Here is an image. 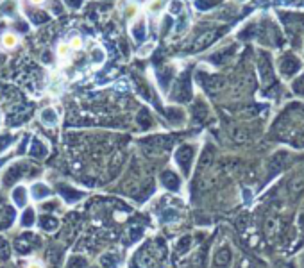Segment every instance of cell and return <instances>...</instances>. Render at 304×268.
<instances>
[{
    "mask_svg": "<svg viewBox=\"0 0 304 268\" xmlns=\"http://www.w3.org/2000/svg\"><path fill=\"white\" fill-rule=\"evenodd\" d=\"M258 70H260V77H262L263 86H265V88H269V86L272 84V82H274V79H276L269 54H262V55H260V61H258Z\"/></svg>",
    "mask_w": 304,
    "mask_h": 268,
    "instance_id": "7a4b0ae2",
    "label": "cell"
},
{
    "mask_svg": "<svg viewBox=\"0 0 304 268\" xmlns=\"http://www.w3.org/2000/svg\"><path fill=\"white\" fill-rule=\"evenodd\" d=\"M292 89H294L296 93L304 95V75H301L299 79H297V81L292 84Z\"/></svg>",
    "mask_w": 304,
    "mask_h": 268,
    "instance_id": "ba28073f",
    "label": "cell"
},
{
    "mask_svg": "<svg viewBox=\"0 0 304 268\" xmlns=\"http://www.w3.org/2000/svg\"><path fill=\"white\" fill-rule=\"evenodd\" d=\"M229 263H231V252L227 251V249H222V251L217 252V256H215V265L217 267L226 268Z\"/></svg>",
    "mask_w": 304,
    "mask_h": 268,
    "instance_id": "3957f363",
    "label": "cell"
},
{
    "mask_svg": "<svg viewBox=\"0 0 304 268\" xmlns=\"http://www.w3.org/2000/svg\"><path fill=\"white\" fill-rule=\"evenodd\" d=\"M288 163V154L281 152L278 154V156H274L272 158V163H270V170L276 172V170H281V168H285V165Z\"/></svg>",
    "mask_w": 304,
    "mask_h": 268,
    "instance_id": "277c9868",
    "label": "cell"
},
{
    "mask_svg": "<svg viewBox=\"0 0 304 268\" xmlns=\"http://www.w3.org/2000/svg\"><path fill=\"white\" fill-rule=\"evenodd\" d=\"M25 268H45V267H43V265L39 263V261H30V263L27 265Z\"/></svg>",
    "mask_w": 304,
    "mask_h": 268,
    "instance_id": "30bf717a",
    "label": "cell"
},
{
    "mask_svg": "<svg viewBox=\"0 0 304 268\" xmlns=\"http://www.w3.org/2000/svg\"><path fill=\"white\" fill-rule=\"evenodd\" d=\"M56 54H57V57H59V59L66 61L70 57V54H72V48H70L68 43H59V45H57V48H56Z\"/></svg>",
    "mask_w": 304,
    "mask_h": 268,
    "instance_id": "8992f818",
    "label": "cell"
},
{
    "mask_svg": "<svg viewBox=\"0 0 304 268\" xmlns=\"http://www.w3.org/2000/svg\"><path fill=\"white\" fill-rule=\"evenodd\" d=\"M68 45H70V48H72V52L73 50H81V48H82V38H81V36H73V38L70 39Z\"/></svg>",
    "mask_w": 304,
    "mask_h": 268,
    "instance_id": "9c48e42d",
    "label": "cell"
},
{
    "mask_svg": "<svg viewBox=\"0 0 304 268\" xmlns=\"http://www.w3.org/2000/svg\"><path fill=\"white\" fill-rule=\"evenodd\" d=\"M2 47L4 48H7V50H11V48H14L16 47V43H18V38L14 34H11V32H7V34H4L2 36Z\"/></svg>",
    "mask_w": 304,
    "mask_h": 268,
    "instance_id": "52a82bcc",
    "label": "cell"
},
{
    "mask_svg": "<svg viewBox=\"0 0 304 268\" xmlns=\"http://www.w3.org/2000/svg\"><path fill=\"white\" fill-rule=\"evenodd\" d=\"M30 2H32V4H43L45 0H30Z\"/></svg>",
    "mask_w": 304,
    "mask_h": 268,
    "instance_id": "8fae6325",
    "label": "cell"
},
{
    "mask_svg": "<svg viewBox=\"0 0 304 268\" xmlns=\"http://www.w3.org/2000/svg\"><path fill=\"white\" fill-rule=\"evenodd\" d=\"M304 190V175H297L294 181L290 183V193L292 195H297Z\"/></svg>",
    "mask_w": 304,
    "mask_h": 268,
    "instance_id": "5b68a950",
    "label": "cell"
},
{
    "mask_svg": "<svg viewBox=\"0 0 304 268\" xmlns=\"http://www.w3.org/2000/svg\"><path fill=\"white\" fill-rule=\"evenodd\" d=\"M0 124H2V116H0Z\"/></svg>",
    "mask_w": 304,
    "mask_h": 268,
    "instance_id": "7c38bea8",
    "label": "cell"
},
{
    "mask_svg": "<svg viewBox=\"0 0 304 268\" xmlns=\"http://www.w3.org/2000/svg\"><path fill=\"white\" fill-rule=\"evenodd\" d=\"M303 68V63L297 55L294 54H285L281 55V59H279V72L285 79H292L294 75L299 73V70Z\"/></svg>",
    "mask_w": 304,
    "mask_h": 268,
    "instance_id": "6da1fadb",
    "label": "cell"
}]
</instances>
